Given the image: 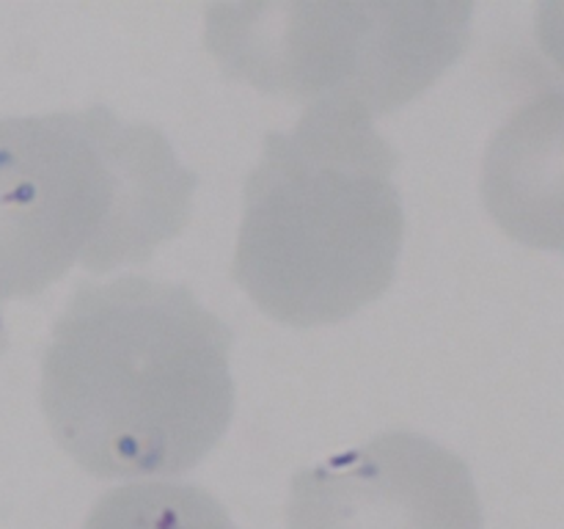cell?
I'll return each mask as SVG.
<instances>
[{
    "label": "cell",
    "instance_id": "cell-1",
    "mask_svg": "<svg viewBox=\"0 0 564 529\" xmlns=\"http://www.w3.org/2000/svg\"><path fill=\"white\" fill-rule=\"evenodd\" d=\"M229 353V325L185 284H80L42 358L50 433L94 477L191 472L231 424Z\"/></svg>",
    "mask_w": 564,
    "mask_h": 529
},
{
    "label": "cell",
    "instance_id": "cell-2",
    "mask_svg": "<svg viewBox=\"0 0 564 529\" xmlns=\"http://www.w3.org/2000/svg\"><path fill=\"white\" fill-rule=\"evenodd\" d=\"M397 163L372 116L339 99L264 138L231 276L268 317L314 328L386 295L405 240Z\"/></svg>",
    "mask_w": 564,
    "mask_h": 529
},
{
    "label": "cell",
    "instance_id": "cell-6",
    "mask_svg": "<svg viewBox=\"0 0 564 529\" xmlns=\"http://www.w3.org/2000/svg\"><path fill=\"white\" fill-rule=\"evenodd\" d=\"M83 529H237L226 507L185 483L119 485L94 501Z\"/></svg>",
    "mask_w": 564,
    "mask_h": 529
},
{
    "label": "cell",
    "instance_id": "cell-3",
    "mask_svg": "<svg viewBox=\"0 0 564 529\" xmlns=\"http://www.w3.org/2000/svg\"><path fill=\"white\" fill-rule=\"evenodd\" d=\"M196 174L152 125L110 108L0 119V303L75 264H143L191 220Z\"/></svg>",
    "mask_w": 564,
    "mask_h": 529
},
{
    "label": "cell",
    "instance_id": "cell-5",
    "mask_svg": "<svg viewBox=\"0 0 564 529\" xmlns=\"http://www.w3.org/2000/svg\"><path fill=\"white\" fill-rule=\"evenodd\" d=\"M290 529H482L471 468L438 441L389 430L292 477Z\"/></svg>",
    "mask_w": 564,
    "mask_h": 529
},
{
    "label": "cell",
    "instance_id": "cell-7",
    "mask_svg": "<svg viewBox=\"0 0 564 529\" xmlns=\"http://www.w3.org/2000/svg\"><path fill=\"white\" fill-rule=\"evenodd\" d=\"M6 347V325H3V314H0V350Z\"/></svg>",
    "mask_w": 564,
    "mask_h": 529
},
{
    "label": "cell",
    "instance_id": "cell-4",
    "mask_svg": "<svg viewBox=\"0 0 564 529\" xmlns=\"http://www.w3.org/2000/svg\"><path fill=\"white\" fill-rule=\"evenodd\" d=\"M471 3H215L204 44L235 80L275 97L391 114L427 91L471 39Z\"/></svg>",
    "mask_w": 564,
    "mask_h": 529
}]
</instances>
